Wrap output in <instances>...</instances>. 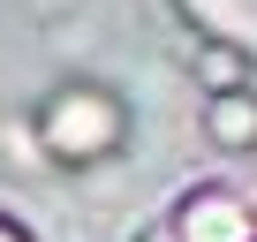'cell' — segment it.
Returning a JSON list of instances; mask_svg holds the SVG:
<instances>
[{"instance_id": "obj_1", "label": "cell", "mask_w": 257, "mask_h": 242, "mask_svg": "<svg viewBox=\"0 0 257 242\" xmlns=\"http://www.w3.org/2000/svg\"><path fill=\"white\" fill-rule=\"evenodd\" d=\"M182 242H257V227H249L242 197L204 189V197H189V212H182Z\"/></svg>"}, {"instance_id": "obj_2", "label": "cell", "mask_w": 257, "mask_h": 242, "mask_svg": "<svg viewBox=\"0 0 257 242\" xmlns=\"http://www.w3.org/2000/svg\"><path fill=\"white\" fill-rule=\"evenodd\" d=\"M212 137H219V144H257V98L212 106Z\"/></svg>"}, {"instance_id": "obj_3", "label": "cell", "mask_w": 257, "mask_h": 242, "mask_svg": "<svg viewBox=\"0 0 257 242\" xmlns=\"http://www.w3.org/2000/svg\"><path fill=\"white\" fill-rule=\"evenodd\" d=\"M0 242H23V227H8V219H0Z\"/></svg>"}]
</instances>
